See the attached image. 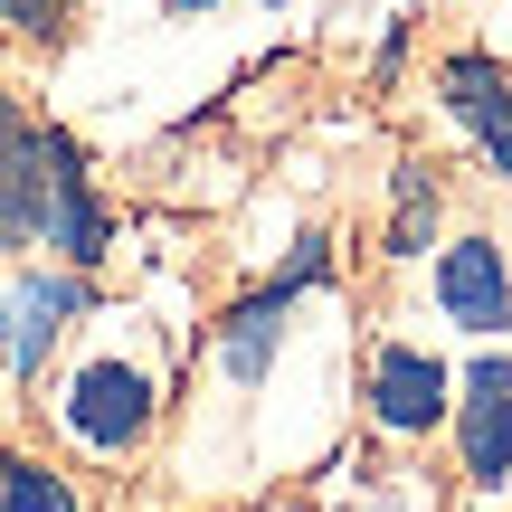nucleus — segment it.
Instances as JSON below:
<instances>
[{"mask_svg": "<svg viewBox=\"0 0 512 512\" xmlns=\"http://www.w3.org/2000/svg\"><path fill=\"white\" fill-rule=\"evenodd\" d=\"M38 238L67 256V266H95V256L114 247V219H105V200H95V181H86V152H76L67 133H48V219H38Z\"/></svg>", "mask_w": 512, "mask_h": 512, "instance_id": "obj_4", "label": "nucleus"}, {"mask_svg": "<svg viewBox=\"0 0 512 512\" xmlns=\"http://www.w3.org/2000/svg\"><path fill=\"white\" fill-rule=\"evenodd\" d=\"M313 275H323V238H313V247H294V266L275 275L266 294H247V304L219 323V370H228L238 389H256V380L275 370V342H285V304L313 285Z\"/></svg>", "mask_w": 512, "mask_h": 512, "instance_id": "obj_3", "label": "nucleus"}, {"mask_svg": "<svg viewBox=\"0 0 512 512\" xmlns=\"http://www.w3.org/2000/svg\"><path fill=\"white\" fill-rule=\"evenodd\" d=\"M0 512H76V494H67V475L10 456V465H0Z\"/></svg>", "mask_w": 512, "mask_h": 512, "instance_id": "obj_10", "label": "nucleus"}, {"mask_svg": "<svg viewBox=\"0 0 512 512\" xmlns=\"http://www.w3.org/2000/svg\"><path fill=\"white\" fill-rule=\"evenodd\" d=\"M38 219H48V124L0 105V256L29 247Z\"/></svg>", "mask_w": 512, "mask_h": 512, "instance_id": "obj_7", "label": "nucleus"}, {"mask_svg": "<svg viewBox=\"0 0 512 512\" xmlns=\"http://www.w3.org/2000/svg\"><path fill=\"white\" fill-rule=\"evenodd\" d=\"M171 10H209V0H171Z\"/></svg>", "mask_w": 512, "mask_h": 512, "instance_id": "obj_13", "label": "nucleus"}, {"mask_svg": "<svg viewBox=\"0 0 512 512\" xmlns=\"http://www.w3.org/2000/svg\"><path fill=\"white\" fill-rule=\"evenodd\" d=\"M437 304L456 332H475V342H494V332L512 323V266L494 238H456L437 256Z\"/></svg>", "mask_w": 512, "mask_h": 512, "instance_id": "obj_5", "label": "nucleus"}, {"mask_svg": "<svg viewBox=\"0 0 512 512\" xmlns=\"http://www.w3.org/2000/svg\"><path fill=\"white\" fill-rule=\"evenodd\" d=\"M0 19L29 29V38H57V29H67V0H0Z\"/></svg>", "mask_w": 512, "mask_h": 512, "instance_id": "obj_12", "label": "nucleus"}, {"mask_svg": "<svg viewBox=\"0 0 512 512\" xmlns=\"http://www.w3.org/2000/svg\"><path fill=\"white\" fill-rule=\"evenodd\" d=\"M67 427L95 446V456H124V446H143L152 427V380L133 361H86L67 380Z\"/></svg>", "mask_w": 512, "mask_h": 512, "instance_id": "obj_2", "label": "nucleus"}, {"mask_svg": "<svg viewBox=\"0 0 512 512\" xmlns=\"http://www.w3.org/2000/svg\"><path fill=\"white\" fill-rule=\"evenodd\" d=\"M427 228H437V181L408 162V171H399V228H389V256H418Z\"/></svg>", "mask_w": 512, "mask_h": 512, "instance_id": "obj_11", "label": "nucleus"}, {"mask_svg": "<svg viewBox=\"0 0 512 512\" xmlns=\"http://www.w3.org/2000/svg\"><path fill=\"white\" fill-rule=\"evenodd\" d=\"M465 475L484 494L512 484V351H484L465 370Z\"/></svg>", "mask_w": 512, "mask_h": 512, "instance_id": "obj_8", "label": "nucleus"}, {"mask_svg": "<svg viewBox=\"0 0 512 512\" xmlns=\"http://www.w3.org/2000/svg\"><path fill=\"white\" fill-rule=\"evenodd\" d=\"M446 361H427L418 342H380L370 351V418L389 427V437H427V427L446 418Z\"/></svg>", "mask_w": 512, "mask_h": 512, "instance_id": "obj_6", "label": "nucleus"}, {"mask_svg": "<svg viewBox=\"0 0 512 512\" xmlns=\"http://www.w3.org/2000/svg\"><path fill=\"white\" fill-rule=\"evenodd\" d=\"M437 86H446V114L475 133V143H484V162L512 181V76L494 67V57H475V48H465V57H446V76H437Z\"/></svg>", "mask_w": 512, "mask_h": 512, "instance_id": "obj_9", "label": "nucleus"}, {"mask_svg": "<svg viewBox=\"0 0 512 512\" xmlns=\"http://www.w3.org/2000/svg\"><path fill=\"white\" fill-rule=\"evenodd\" d=\"M86 313V285L76 275H0V370L10 380H38L57 351V332Z\"/></svg>", "mask_w": 512, "mask_h": 512, "instance_id": "obj_1", "label": "nucleus"}]
</instances>
